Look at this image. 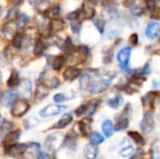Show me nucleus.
<instances>
[{
	"label": "nucleus",
	"instance_id": "nucleus-1",
	"mask_svg": "<svg viewBox=\"0 0 160 159\" xmlns=\"http://www.w3.org/2000/svg\"><path fill=\"white\" fill-rule=\"evenodd\" d=\"M64 135L60 132H56V133H52L51 135H49L46 140H45V147L51 151V152H55L57 151L62 143L64 142Z\"/></svg>",
	"mask_w": 160,
	"mask_h": 159
},
{
	"label": "nucleus",
	"instance_id": "nucleus-2",
	"mask_svg": "<svg viewBox=\"0 0 160 159\" xmlns=\"http://www.w3.org/2000/svg\"><path fill=\"white\" fill-rule=\"evenodd\" d=\"M11 106H12L11 114L14 117H22V115H24L28 112V110L30 108L29 103L24 98L15 100Z\"/></svg>",
	"mask_w": 160,
	"mask_h": 159
},
{
	"label": "nucleus",
	"instance_id": "nucleus-3",
	"mask_svg": "<svg viewBox=\"0 0 160 159\" xmlns=\"http://www.w3.org/2000/svg\"><path fill=\"white\" fill-rule=\"evenodd\" d=\"M130 55H131V47H125L122 50H120L119 52L117 53V60H118L122 69L125 70L126 72L131 71L128 68Z\"/></svg>",
	"mask_w": 160,
	"mask_h": 159
},
{
	"label": "nucleus",
	"instance_id": "nucleus-4",
	"mask_svg": "<svg viewBox=\"0 0 160 159\" xmlns=\"http://www.w3.org/2000/svg\"><path fill=\"white\" fill-rule=\"evenodd\" d=\"M66 109H67V106L65 105H48L47 107L43 108L39 112V115L43 118H48V117L55 116L61 113Z\"/></svg>",
	"mask_w": 160,
	"mask_h": 159
},
{
	"label": "nucleus",
	"instance_id": "nucleus-5",
	"mask_svg": "<svg viewBox=\"0 0 160 159\" xmlns=\"http://www.w3.org/2000/svg\"><path fill=\"white\" fill-rule=\"evenodd\" d=\"M155 127V118L152 111H147L141 122V128L144 133H150Z\"/></svg>",
	"mask_w": 160,
	"mask_h": 159
},
{
	"label": "nucleus",
	"instance_id": "nucleus-6",
	"mask_svg": "<svg viewBox=\"0 0 160 159\" xmlns=\"http://www.w3.org/2000/svg\"><path fill=\"white\" fill-rule=\"evenodd\" d=\"M17 93H18V96L22 97L24 99L30 98L31 94H32V84H31V82L29 80H27V79H24L22 82H20Z\"/></svg>",
	"mask_w": 160,
	"mask_h": 159
},
{
	"label": "nucleus",
	"instance_id": "nucleus-7",
	"mask_svg": "<svg viewBox=\"0 0 160 159\" xmlns=\"http://www.w3.org/2000/svg\"><path fill=\"white\" fill-rule=\"evenodd\" d=\"M160 35V23L157 21H151L145 29V36L149 39H155Z\"/></svg>",
	"mask_w": 160,
	"mask_h": 159
},
{
	"label": "nucleus",
	"instance_id": "nucleus-8",
	"mask_svg": "<svg viewBox=\"0 0 160 159\" xmlns=\"http://www.w3.org/2000/svg\"><path fill=\"white\" fill-rule=\"evenodd\" d=\"M27 145L24 143H15L7 147V153L12 157H19L25 154Z\"/></svg>",
	"mask_w": 160,
	"mask_h": 159
},
{
	"label": "nucleus",
	"instance_id": "nucleus-9",
	"mask_svg": "<svg viewBox=\"0 0 160 159\" xmlns=\"http://www.w3.org/2000/svg\"><path fill=\"white\" fill-rule=\"evenodd\" d=\"M158 97V93L156 92H148L146 95H144L142 97V102L143 107L147 110V111H153L155 108V103Z\"/></svg>",
	"mask_w": 160,
	"mask_h": 159
},
{
	"label": "nucleus",
	"instance_id": "nucleus-10",
	"mask_svg": "<svg viewBox=\"0 0 160 159\" xmlns=\"http://www.w3.org/2000/svg\"><path fill=\"white\" fill-rule=\"evenodd\" d=\"M18 97L17 91L14 90H8L5 92L1 97H0V103L5 107H9L13 104V102L16 100V97Z\"/></svg>",
	"mask_w": 160,
	"mask_h": 159
},
{
	"label": "nucleus",
	"instance_id": "nucleus-11",
	"mask_svg": "<svg viewBox=\"0 0 160 159\" xmlns=\"http://www.w3.org/2000/svg\"><path fill=\"white\" fill-rule=\"evenodd\" d=\"M96 10L94 8V7L88 3V2H84L82 6V8L80 9V18L82 19H93L95 16Z\"/></svg>",
	"mask_w": 160,
	"mask_h": 159
},
{
	"label": "nucleus",
	"instance_id": "nucleus-12",
	"mask_svg": "<svg viewBox=\"0 0 160 159\" xmlns=\"http://www.w3.org/2000/svg\"><path fill=\"white\" fill-rule=\"evenodd\" d=\"M21 136V130H15V131H10L6 135L5 141H4V144L6 147H8L12 144L17 143V142L19 141Z\"/></svg>",
	"mask_w": 160,
	"mask_h": 159
},
{
	"label": "nucleus",
	"instance_id": "nucleus-13",
	"mask_svg": "<svg viewBox=\"0 0 160 159\" xmlns=\"http://www.w3.org/2000/svg\"><path fill=\"white\" fill-rule=\"evenodd\" d=\"M81 74H82V70L81 69L76 68V67H68V68H67L64 71L63 76H64V79L66 81L72 82L75 79H77L78 77H80Z\"/></svg>",
	"mask_w": 160,
	"mask_h": 159
},
{
	"label": "nucleus",
	"instance_id": "nucleus-14",
	"mask_svg": "<svg viewBox=\"0 0 160 159\" xmlns=\"http://www.w3.org/2000/svg\"><path fill=\"white\" fill-rule=\"evenodd\" d=\"M73 120V117L70 113H65L61 118L60 120L52 127L53 129H62V128H65L66 127H68Z\"/></svg>",
	"mask_w": 160,
	"mask_h": 159
},
{
	"label": "nucleus",
	"instance_id": "nucleus-15",
	"mask_svg": "<svg viewBox=\"0 0 160 159\" xmlns=\"http://www.w3.org/2000/svg\"><path fill=\"white\" fill-rule=\"evenodd\" d=\"M76 58L78 60H80L82 63L85 62L89 56V53H90V51H89V48L85 45H80L77 50H76Z\"/></svg>",
	"mask_w": 160,
	"mask_h": 159
},
{
	"label": "nucleus",
	"instance_id": "nucleus-16",
	"mask_svg": "<svg viewBox=\"0 0 160 159\" xmlns=\"http://www.w3.org/2000/svg\"><path fill=\"white\" fill-rule=\"evenodd\" d=\"M91 124H92V119L89 117L83 118L82 121L78 123V127L80 129V132L83 135H87L90 131L91 128Z\"/></svg>",
	"mask_w": 160,
	"mask_h": 159
},
{
	"label": "nucleus",
	"instance_id": "nucleus-17",
	"mask_svg": "<svg viewBox=\"0 0 160 159\" xmlns=\"http://www.w3.org/2000/svg\"><path fill=\"white\" fill-rule=\"evenodd\" d=\"M98 154V147H96V145L93 144H88L85 146L84 150H83V155L86 159H96Z\"/></svg>",
	"mask_w": 160,
	"mask_h": 159
},
{
	"label": "nucleus",
	"instance_id": "nucleus-18",
	"mask_svg": "<svg viewBox=\"0 0 160 159\" xmlns=\"http://www.w3.org/2000/svg\"><path fill=\"white\" fill-rule=\"evenodd\" d=\"M65 28V22L62 19H52L50 23V30L52 34L62 31Z\"/></svg>",
	"mask_w": 160,
	"mask_h": 159
},
{
	"label": "nucleus",
	"instance_id": "nucleus-19",
	"mask_svg": "<svg viewBox=\"0 0 160 159\" xmlns=\"http://www.w3.org/2000/svg\"><path fill=\"white\" fill-rule=\"evenodd\" d=\"M99 104H100L99 99H92V100H90L86 104L85 114H87L88 116H92L93 114H95V112H97V109L98 108Z\"/></svg>",
	"mask_w": 160,
	"mask_h": 159
},
{
	"label": "nucleus",
	"instance_id": "nucleus-20",
	"mask_svg": "<svg viewBox=\"0 0 160 159\" xmlns=\"http://www.w3.org/2000/svg\"><path fill=\"white\" fill-rule=\"evenodd\" d=\"M123 103H124V98L120 95H116L115 97H112L111 99L108 100L109 107H111L112 109H114V110L120 108L123 105Z\"/></svg>",
	"mask_w": 160,
	"mask_h": 159
},
{
	"label": "nucleus",
	"instance_id": "nucleus-21",
	"mask_svg": "<svg viewBox=\"0 0 160 159\" xmlns=\"http://www.w3.org/2000/svg\"><path fill=\"white\" fill-rule=\"evenodd\" d=\"M49 88L46 87L43 83H39L37 87V91H36V98L37 100H42L43 98H45L48 96L49 93Z\"/></svg>",
	"mask_w": 160,
	"mask_h": 159
},
{
	"label": "nucleus",
	"instance_id": "nucleus-22",
	"mask_svg": "<svg viewBox=\"0 0 160 159\" xmlns=\"http://www.w3.org/2000/svg\"><path fill=\"white\" fill-rule=\"evenodd\" d=\"M113 125H112V122L111 120H105L102 124V131H103V134L107 137V138H110L112 136L113 134Z\"/></svg>",
	"mask_w": 160,
	"mask_h": 159
},
{
	"label": "nucleus",
	"instance_id": "nucleus-23",
	"mask_svg": "<svg viewBox=\"0 0 160 159\" xmlns=\"http://www.w3.org/2000/svg\"><path fill=\"white\" fill-rule=\"evenodd\" d=\"M128 125H129V119L127 117V116H122L121 118H119L116 122V125L114 127V129L116 131H122V130H125L128 127Z\"/></svg>",
	"mask_w": 160,
	"mask_h": 159
},
{
	"label": "nucleus",
	"instance_id": "nucleus-24",
	"mask_svg": "<svg viewBox=\"0 0 160 159\" xmlns=\"http://www.w3.org/2000/svg\"><path fill=\"white\" fill-rule=\"evenodd\" d=\"M61 11V7L59 5H53L52 7H49L45 11L44 14L46 17H50V18H54L56 16L59 15Z\"/></svg>",
	"mask_w": 160,
	"mask_h": 159
},
{
	"label": "nucleus",
	"instance_id": "nucleus-25",
	"mask_svg": "<svg viewBox=\"0 0 160 159\" xmlns=\"http://www.w3.org/2000/svg\"><path fill=\"white\" fill-rule=\"evenodd\" d=\"M62 49H63V51H64V52H65L66 54H68V55L73 54V52H74V51H75V46H74V44H73V42H72V40H71V38H70L69 37H67L66 41L63 43Z\"/></svg>",
	"mask_w": 160,
	"mask_h": 159
},
{
	"label": "nucleus",
	"instance_id": "nucleus-26",
	"mask_svg": "<svg viewBox=\"0 0 160 159\" xmlns=\"http://www.w3.org/2000/svg\"><path fill=\"white\" fill-rule=\"evenodd\" d=\"M145 9H146V6H143L142 4H138V3H136V1L133 5L130 6V11L135 16L142 15L144 13Z\"/></svg>",
	"mask_w": 160,
	"mask_h": 159
},
{
	"label": "nucleus",
	"instance_id": "nucleus-27",
	"mask_svg": "<svg viewBox=\"0 0 160 159\" xmlns=\"http://www.w3.org/2000/svg\"><path fill=\"white\" fill-rule=\"evenodd\" d=\"M20 83V77H19V74L16 70H13L7 82V85L10 88L12 87H15L17 85H19Z\"/></svg>",
	"mask_w": 160,
	"mask_h": 159
},
{
	"label": "nucleus",
	"instance_id": "nucleus-28",
	"mask_svg": "<svg viewBox=\"0 0 160 159\" xmlns=\"http://www.w3.org/2000/svg\"><path fill=\"white\" fill-rule=\"evenodd\" d=\"M128 137L134 142H136L138 145H140V146H142V145H143L144 143H145V140H144V138L139 133V132H137V131H129L128 133Z\"/></svg>",
	"mask_w": 160,
	"mask_h": 159
},
{
	"label": "nucleus",
	"instance_id": "nucleus-29",
	"mask_svg": "<svg viewBox=\"0 0 160 159\" xmlns=\"http://www.w3.org/2000/svg\"><path fill=\"white\" fill-rule=\"evenodd\" d=\"M23 39H24V34L23 33H21V32H17L13 35V37H12V45L19 49L22 46V43H23Z\"/></svg>",
	"mask_w": 160,
	"mask_h": 159
},
{
	"label": "nucleus",
	"instance_id": "nucleus-30",
	"mask_svg": "<svg viewBox=\"0 0 160 159\" xmlns=\"http://www.w3.org/2000/svg\"><path fill=\"white\" fill-rule=\"evenodd\" d=\"M46 87H48L49 89H54V88H57L60 84H61V82L58 78L56 77H52L50 79H45L44 82H42Z\"/></svg>",
	"mask_w": 160,
	"mask_h": 159
},
{
	"label": "nucleus",
	"instance_id": "nucleus-31",
	"mask_svg": "<svg viewBox=\"0 0 160 159\" xmlns=\"http://www.w3.org/2000/svg\"><path fill=\"white\" fill-rule=\"evenodd\" d=\"M39 148H40V145L37 142H32L30 143L29 145H27V148H26V151L25 153H28L29 156H31L32 157H38V152H39Z\"/></svg>",
	"mask_w": 160,
	"mask_h": 159
},
{
	"label": "nucleus",
	"instance_id": "nucleus-32",
	"mask_svg": "<svg viewBox=\"0 0 160 159\" xmlns=\"http://www.w3.org/2000/svg\"><path fill=\"white\" fill-rule=\"evenodd\" d=\"M64 63H65V58H64V56H63V55H56V56L53 57V59H52V67L54 70L58 71V70H60V69L62 68Z\"/></svg>",
	"mask_w": 160,
	"mask_h": 159
},
{
	"label": "nucleus",
	"instance_id": "nucleus-33",
	"mask_svg": "<svg viewBox=\"0 0 160 159\" xmlns=\"http://www.w3.org/2000/svg\"><path fill=\"white\" fill-rule=\"evenodd\" d=\"M89 141H90L91 144L97 146V145H99L100 143H102L104 142V138L98 132H92L89 135Z\"/></svg>",
	"mask_w": 160,
	"mask_h": 159
},
{
	"label": "nucleus",
	"instance_id": "nucleus-34",
	"mask_svg": "<svg viewBox=\"0 0 160 159\" xmlns=\"http://www.w3.org/2000/svg\"><path fill=\"white\" fill-rule=\"evenodd\" d=\"M29 22V17L26 14H22L18 16L16 21V28L17 29H23Z\"/></svg>",
	"mask_w": 160,
	"mask_h": 159
},
{
	"label": "nucleus",
	"instance_id": "nucleus-35",
	"mask_svg": "<svg viewBox=\"0 0 160 159\" xmlns=\"http://www.w3.org/2000/svg\"><path fill=\"white\" fill-rule=\"evenodd\" d=\"M13 127H14V125L12 122H10L8 120H3L0 125V131L2 134H8V132L11 131Z\"/></svg>",
	"mask_w": 160,
	"mask_h": 159
},
{
	"label": "nucleus",
	"instance_id": "nucleus-36",
	"mask_svg": "<svg viewBox=\"0 0 160 159\" xmlns=\"http://www.w3.org/2000/svg\"><path fill=\"white\" fill-rule=\"evenodd\" d=\"M45 50H46V42H44L42 40L37 41V43H36V45L34 47V53L36 55L40 56V55L43 54V52H45Z\"/></svg>",
	"mask_w": 160,
	"mask_h": 159
},
{
	"label": "nucleus",
	"instance_id": "nucleus-37",
	"mask_svg": "<svg viewBox=\"0 0 160 159\" xmlns=\"http://www.w3.org/2000/svg\"><path fill=\"white\" fill-rule=\"evenodd\" d=\"M18 9L15 8V7H12V8H9L8 10V13H7V17H6V21H8V22H13L14 20H16L18 18Z\"/></svg>",
	"mask_w": 160,
	"mask_h": 159
},
{
	"label": "nucleus",
	"instance_id": "nucleus-38",
	"mask_svg": "<svg viewBox=\"0 0 160 159\" xmlns=\"http://www.w3.org/2000/svg\"><path fill=\"white\" fill-rule=\"evenodd\" d=\"M135 150H134V147L132 145H128L127 147H124L120 152H119V155L122 157H132V155L134 154Z\"/></svg>",
	"mask_w": 160,
	"mask_h": 159
},
{
	"label": "nucleus",
	"instance_id": "nucleus-39",
	"mask_svg": "<svg viewBox=\"0 0 160 159\" xmlns=\"http://www.w3.org/2000/svg\"><path fill=\"white\" fill-rule=\"evenodd\" d=\"M113 58V49L112 48H107L104 51L103 53V61L105 64H109L112 61Z\"/></svg>",
	"mask_w": 160,
	"mask_h": 159
},
{
	"label": "nucleus",
	"instance_id": "nucleus-40",
	"mask_svg": "<svg viewBox=\"0 0 160 159\" xmlns=\"http://www.w3.org/2000/svg\"><path fill=\"white\" fill-rule=\"evenodd\" d=\"M38 124V120L36 118V117H30V118H28V119H26L25 120V122H24V127L27 128V129H29V128H32V127H36L37 125Z\"/></svg>",
	"mask_w": 160,
	"mask_h": 159
},
{
	"label": "nucleus",
	"instance_id": "nucleus-41",
	"mask_svg": "<svg viewBox=\"0 0 160 159\" xmlns=\"http://www.w3.org/2000/svg\"><path fill=\"white\" fill-rule=\"evenodd\" d=\"M94 23H95L96 27L98 29V31H99L100 33H103V32H104L106 23H105V21H104L103 19L98 18V19H96V20L94 21Z\"/></svg>",
	"mask_w": 160,
	"mask_h": 159
},
{
	"label": "nucleus",
	"instance_id": "nucleus-42",
	"mask_svg": "<svg viewBox=\"0 0 160 159\" xmlns=\"http://www.w3.org/2000/svg\"><path fill=\"white\" fill-rule=\"evenodd\" d=\"M151 154H152V159H160V146L158 145L153 146Z\"/></svg>",
	"mask_w": 160,
	"mask_h": 159
},
{
	"label": "nucleus",
	"instance_id": "nucleus-43",
	"mask_svg": "<svg viewBox=\"0 0 160 159\" xmlns=\"http://www.w3.org/2000/svg\"><path fill=\"white\" fill-rule=\"evenodd\" d=\"M67 99H68V98H67V97H66L63 93L56 94V95L53 97V100H54V102H56V103L64 102V101H66Z\"/></svg>",
	"mask_w": 160,
	"mask_h": 159
},
{
	"label": "nucleus",
	"instance_id": "nucleus-44",
	"mask_svg": "<svg viewBox=\"0 0 160 159\" xmlns=\"http://www.w3.org/2000/svg\"><path fill=\"white\" fill-rule=\"evenodd\" d=\"M151 17L153 19H156V20H160V7H156L154 9H152Z\"/></svg>",
	"mask_w": 160,
	"mask_h": 159
},
{
	"label": "nucleus",
	"instance_id": "nucleus-45",
	"mask_svg": "<svg viewBox=\"0 0 160 159\" xmlns=\"http://www.w3.org/2000/svg\"><path fill=\"white\" fill-rule=\"evenodd\" d=\"M129 42L131 43V45L136 46L139 42V37L136 33H133L130 37H129Z\"/></svg>",
	"mask_w": 160,
	"mask_h": 159
},
{
	"label": "nucleus",
	"instance_id": "nucleus-46",
	"mask_svg": "<svg viewBox=\"0 0 160 159\" xmlns=\"http://www.w3.org/2000/svg\"><path fill=\"white\" fill-rule=\"evenodd\" d=\"M85 110H86V105H82L75 111V113L77 116H82V114H85Z\"/></svg>",
	"mask_w": 160,
	"mask_h": 159
},
{
	"label": "nucleus",
	"instance_id": "nucleus-47",
	"mask_svg": "<svg viewBox=\"0 0 160 159\" xmlns=\"http://www.w3.org/2000/svg\"><path fill=\"white\" fill-rule=\"evenodd\" d=\"M156 5H157V2L156 0H146L145 1V6L148 9L152 10L156 7Z\"/></svg>",
	"mask_w": 160,
	"mask_h": 159
},
{
	"label": "nucleus",
	"instance_id": "nucleus-48",
	"mask_svg": "<svg viewBox=\"0 0 160 159\" xmlns=\"http://www.w3.org/2000/svg\"><path fill=\"white\" fill-rule=\"evenodd\" d=\"M142 157H143V152L140 149V150H138V152L136 154H133L132 155L131 159H142Z\"/></svg>",
	"mask_w": 160,
	"mask_h": 159
},
{
	"label": "nucleus",
	"instance_id": "nucleus-49",
	"mask_svg": "<svg viewBox=\"0 0 160 159\" xmlns=\"http://www.w3.org/2000/svg\"><path fill=\"white\" fill-rule=\"evenodd\" d=\"M38 159H50V157H49V155H48L47 153H43V152H41V153H39V154H38Z\"/></svg>",
	"mask_w": 160,
	"mask_h": 159
},
{
	"label": "nucleus",
	"instance_id": "nucleus-50",
	"mask_svg": "<svg viewBox=\"0 0 160 159\" xmlns=\"http://www.w3.org/2000/svg\"><path fill=\"white\" fill-rule=\"evenodd\" d=\"M10 1H11V3L14 6H19V5H21L23 2V0H10Z\"/></svg>",
	"mask_w": 160,
	"mask_h": 159
},
{
	"label": "nucleus",
	"instance_id": "nucleus-51",
	"mask_svg": "<svg viewBox=\"0 0 160 159\" xmlns=\"http://www.w3.org/2000/svg\"><path fill=\"white\" fill-rule=\"evenodd\" d=\"M40 1H41V0H29L28 2H29V4H30L31 6H35V5H38Z\"/></svg>",
	"mask_w": 160,
	"mask_h": 159
},
{
	"label": "nucleus",
	"instance_id": "nucleus-52",
	"mask_svg": "<svg viewBox=\"0 0 160 159\" xmlns=\"http://www.w3.org/2000/svg\"><path fill=\"white\" fill-rule=\"evenodd\" d=\"M2 11H3V10H2V7H0V16H1V14H2Z\"/></svg>",
	"mask_w": 160,
	"mask_h": 159
},
{
	"label": "nucleus",
	"instance_id": "nucleus-53",
	"mask_svg": "<svg viewBox=\"0 0 160 159\" xmlns=\"http://www.w3.org/2000/svg\"><path fill=\"white\" fill-rule=\"evenodd\" d=\"M1 79H2V73H1V71H0V82H1Z\"/></svg>",
	"mask_w": 160,
	"mask_h": 159
},
{
	"label": "nucleus",
	"instance_id": "nucleus-54",
	"mask_svg": "<svg viewBox=\"0 0 160 159\" xmlns=\"http://www.w3.org/2000/svg\"><path fill=\"white\" fill-rule=\"evenodd\" d=\"M19 159H27V158H25V157H21V158H19Z\"/></svg>",
	"mask_w": 160,
	"mask_h": 159
},
{
	"label": "nucleus",
	"instance_id": "nucleus-55",
	"mask_svg": "<svg viewBox=\"0 0 160 159\" xmlns=\"http://www.w3.org/2000/svg\"><path fill=\"white\" fill-rule=\"evenodd\" d=\"M159 36H160V35H159ZM159 41H160V39H159Z\"/></svg>",
	"mask_w": 160,
	"mask_h": 159
}]
</instances>
